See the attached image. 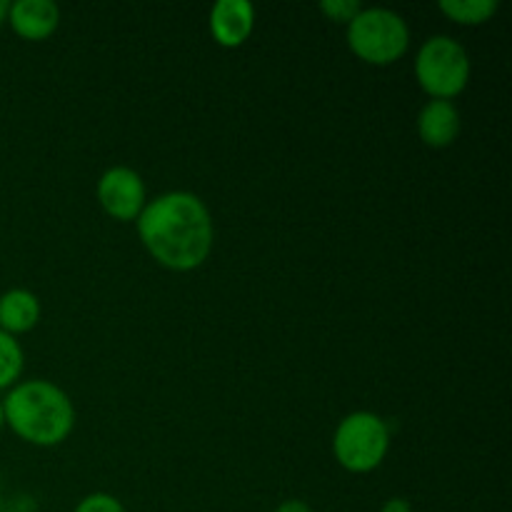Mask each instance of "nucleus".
<instances>
[{"label": "nucleus", "mask_w": 512, "mask_h": 512, "mask_svg": "<svg viewBox=\"0 0 512 512\" xmlns=\"http://www.w3.org/2000/svg\"><path fill=\"white\" fill-rule=\"evenodd\" d=\"M255 8L250 0H218L210 10V33L223 48H238L250 38Z\"/></svg>", "instance_id": "7"}, {"label": "nucleus", "mask_w": 512, "mask_h": 512, "mask_svg": "<svg viewBox=\"0 0 512 512\" xmlns=\"http://www.w3.org/2000/svg\"><path fill=\"white\" fill-rule=\"evenodd\" d=\"M25 365L23 348H20L18 340L13 335H8L5 330H0V390L15 385V380L20 378Z\"/></svg>", "instance_id": "12"}, {"label": "nucleus", "mask_w": 512, "mask_h": 512, "mask_svg": "<svg viewBox=\"0 0 512 512\" xmlns=\"http://www.w3.org/2000/svg\"><path fill=\"white\" fill-rule=\"evenodd\" d=\"M380 512H413V505H410V500L405 498H390L385 500L383 510Z\"/></svg>", "instance_id": "15"}, {"label": "nucleus", "mask_w": 512, "mask_h": 512, "mask_svg": "<svg viewBox=\"0 0 512 512\" xmlns=\"http://www.w3.org/2000/svg\"><path fill=\"white\" fill-rule=\"evenodd\" d=\"M320 10H323L330 20H335V23L348 25L350 20L363 10V5H360V0H323V3H320Z\"/></svg>", "instance_id": "13"}, {"label": "nucleus", "mask_w": 512, "mask_h": 512, "mask_svg": "<svg viewBox=\"0 0 512 512\" xmlns=\"http://www.w3.org/2000/svg\"><path fill=\"white\" fill-rule=\"evenodd\" d=\"M5 425V415H3V400H0V430H3Z\"/></svg>", "instance_id": "18"}, {"label": "nucleus", "mask_w": 512, "mask_h": 512, "mask_svg": "<svg viewBox=\"0 0 512 512\" xmlns=\"http://www.w3.org/2000/svg\"><path fill=\"white\" fill-rule=\"evenodd\" d=\"M3 415L18 438L40 448L63 443L75 425L73 400L48 380H25L13 385L3 400Z\"/></svg>", "instance_id": "2"}, {"label": "nucleus", "mask_w": 512, "mask_h": 512, "mask_svg": "<svg viewBox=\"0 0 512 512\" xmlns=\"http://www.w3.org/2000/svg\"><path fill=\"white\" fill-rule=\"evenodd\" d=\"M348 45L370 65H390L403 58L410 45V28L390 8H363L348 23Z\"/></svg>", "instance_id": "3"}, {"label": "nucleus", "mask_w": 512, "mask_h": 512, "mask_svg": "<svg viewBox=\"0 0 512 512\" xmlns=\"http://www.w3.org/2000/svg\"><path fill=\"white\" fill-rule=\"evenodd\" d=\"M275 512H313L305 500H285V503H280Z\"/></svg>", "instance_id": "16"}, {"label": "nucleus", "mask_w": 512, "mask_h": 512, "mask_svg": "<svg viewBox=\"0 0 512 512\" xmlns=\"http://www.w3.org/2000/svg\"><path fill=\"white\" fill-rule=\"evenodd\" d=\"M390 450V428L380 415L358 410L340 420L333 435L335 460L350 473H370Z\"/></svg>", "instance_id": "5"}, {"label": "nucleus", "mask_w": 512, "mask_h": 512, "mask_svg": "<svg viewBox=\"0 0 512 512\" xmlns=\"http://www.w3.org/2000/svg\"><path fill=\"white\" fill-rule=\"evenodd\" d=\"M0 512H20V510H0Z\"/></svg>", "instance_id": "19"}, {"label": "nucleus", "mask_w": 512, "mask_h": 512, "mask_svg": "<svg viewBox=\"0 0 512 512\" xmlns=\"http://www.w3.org/2000/svg\"><path fill=\"white\" fill-rule=\"evenodd\" d=\"M420 140L430 148H448L460 135V113L453 100L430 98L418 113Z\"/></svg>", "instance_id": "9"}, {"label": "nucleus", "mask_w": 512, "mask_h": 512, "mask_svg": "<svg viewBox=\"0 0 512 512\" xmlns=\"http://www.w3.org/2000/svg\"><path fill=\"white\" fill-rule=\"evenodd\" d=\"M8 8H10L8 0H0V25H3L5 20H8Z\"/></svg>", "instance_id": "17"}, {"label": "nucleus", "mask_w": 512, "mask_h": 512, "mask_svg": "<svg viewBox=\"0 0 512 512\" xmlns=\"http://www.w3.org/2000/svg\"><path fill=\"white\" fill-rule=\"evenodd\" d=\"M73 512H125V508L115 495L93 493L85 495V498L75 505Z\"/></svg>", "instance_id": "14"}, {"label": "nucleus", "mask_w": 512, "mask_h": 512, "mask_svg": "<svg viewBox=\"0 0 512 512\" xmlns=\"http://www.w3.org/2000/svg\"><path fill=\"white\" fill-rule=\"evenodd\" d=\"M415 78L430 98H455L470 80L468 50L450 35H433L415 55Z\"/></svg>", "instance_id": "4"}, {"label": "nucleus", "mask_w": 512, "mask_h": 512, "mask_svg": "<svg viewBox=\"0 0 512 512\" xmlns=\"http://www.w3.org/2000/svg\"><path fill=\"white\" fill-rule=\"evenodd\" d=\"M138 235L160 265L178 273L200 268L213 250V218L203 200L188 190L163 193L145 203Z\"/></svg>", "instance_id": "1"}, {"label": "nucleus", "mask_w": 512, "mask_h": 512, "mask_svg": "<svg viewBox=\"0 0 512 512\" xmlns=\"http://www.w3.org/2000/svg\"><path fill=\"white\" fill-rule=\"evenodd\" d=\"M98 200L105 213L115 220H138L145 208V183L140 173L128 165H113L98 180Z\"/></svg>", "instance_id": "6"}, {"label": "nucleus", "mask_w": 512, "mask_h": 512, "mask_svg": "<svg viewBox=\"0 0 512 512\" xmlns=\"http://www.w3.org/2000/svg\"><path fill=\"white\" fill-rule=\"evenodd\" d=\"M498 0H440V10L460 25H480L498 13Z\"/></svg>", "instance_id": "11"}, {"label": "nucleus", "mask_w": 512, "mask_h": 512, "mask_svg": "<svg viewBox=\"0 0 512 512\" xmlns=\"http://www.w3.org/2000/svg\"><path fill=\"white\" fill-rule=\"evenodd\" d=\"M40 320L38 295L25 288H10L0 295V330L8 335L28 333Z\"/></svg>", "instance_id": "10"}, {"label": "nucleus", "mask_w": 512, "mask_h": 512, "mask_svg": "<svg viewBox=\"0 0 512 512\" xmlns=\"http://www.w3.org/2000/svg\"><path fill=\"white\" fill-rule=\"evenodd\" d=\"M8 23L25 40H45L60 23V8L53 0H15L8 8Z\"/></svg>", "instance_id": "8"}]
</instances>
